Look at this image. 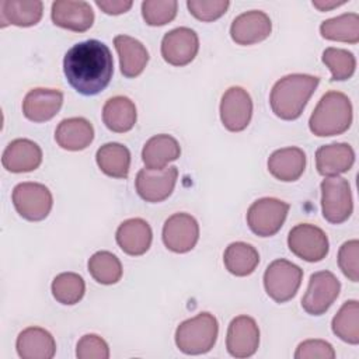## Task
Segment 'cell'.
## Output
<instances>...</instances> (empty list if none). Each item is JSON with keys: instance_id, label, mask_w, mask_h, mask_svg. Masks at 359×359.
<instances>
[{"instance_id": "4fadbf2b", "label": "cell", "mask_w": 359, "mask_h": 359, "mask_svg": "<svg viewBox=\"0 0 359 359\" xmlns=\"http://www.w3.org/2000/svg\"><path fill=\"white\" fill-rule=\"evenodd\" d=\"M199 50V39L194 29L180 27L168 31L161 41V56L172 66L191 63Z\"/></svg>"}, {"instance_id": "ac0fdd59", "label": "cell", "mask_w": 359, "mask_h": 359, "mask_svg": "<svg viewBox=\"0 0 359 359\" xmlns=\"http://www.w3.org/2000/svg\"><path fill=\"white\" fill-rule=\"evenodd\" d=\"M63 104V94L55 88H32L22 101V112L32 122H46L52 119Z\"/></svg>"}, {"instance_id": "277c9868", "label": "cell", "mask_w": 359, "mask_h": 359, "mask_svg": "<svg viewBox=\"0 0 359 359\" xmlns=\"http://www.w3.org/2000/svg\"><path fill=\"white\" fill-rule=\"evenodd\" d=\"M219 332V324L213 314L202 311L182 321L175 331V344L187 355H202L209 352Z\"/></svg>"}, {"instance_id": "30bf717a", "label": "cell", "mask_w": 359, "mask_h": 359, "mask_svg": "<svg viewBox=\"0 0 359 359\" xmlns=\"http://www.w3.org/2000/svg\"><path fill=\"white\" fill-rule=\"evenodd\" d=\"M341 283L330 271H318L310 276L307 290L302 299V307L311 316L324 314L335 302Z\"/></svg>"}, {"instance_id": "e575fe53", "label": "cell", "mask_w": 359, "mask_h": 359, "mask_svg": "<svg viewBox=\"0 0 359 359\" xmlns=\"http://www.w3.org/2000/svg\"><path fill=\"white\" fill-rule=\"evenodd\" d=\"M323 63L331 72L332 81H342L352 77L356 67V59L352 52L341 48H327L323 52Z\"/></svg>"}, {"instance_id": "7c38bea8", "label": "cell", "mask_w": 359, "mask_h": 359, "mask_svg": "<svg viewBox=\"0 0 359 359\" xmlns=\"http://www.w3.org/2000/svg\"><path fill=\"white\" fill-rule=\"evenodd\" d=\"M199 238V224L188 213H174L163 226V243L172 252L191 251Z\"/></svg>"}, {"instance_id": "d6a6232c", "label": "cell", "mask_w": 359, "mask_h": 359, "mask_svg": "<svg viewBox=\"0 0 359 359\" xmlns=\"http://www.w3.org/2000/svg\"><path fill=\"white\" fill-rule=\"evenodd\" d=\"M90 275L102 285H114L122 278V265L109 251H98L88 259Z\"/></svg>"}, {"instance_id": "60d3db41", "label": "cell", "mask_w": 359, "mask_h": 359, "mask_svg": "<svg viewBox=\"0 0 359 359\" xmlns=\"http://www.w3.org/2000/svg\"><path fill=\"white\" fill-rule=\"evenodd\" d=\"M95 4L105 14L118 15V14L126 13L132 7L133 1H130V0H97Z\"/></svg>"}, {"instance_id": "e0dca14e", "label": "cell", "mask_w": 359, "mask_h": 359, "mask_svg": "<svg viewBox=\"0 0 359 359\" xmlns=\"http://www.w3.org/2000/svg\"><path fill=\"white\" fill-rule=\"evenodd\" d=\"M50 17L55 25L74 32H84L94 22V11L87 1L57 0L52 3Z\"/></svg>"}, {"instance_id": "5bb4252c", "label": "cell", "mask_w": 359, "mask_h": 359, "mask_svg": "<svg viewBox=\"0 0 359 359\" xmlns=\"http://www.w3.org/2000/svg\"><path fill=\"white\" fill-rule=\"evenodd\" d=\"M252 116V101L243 87H230L220 101V119L230 132L244 130Z\"/></svg>"}, {"instance_id": "ab89813d", "label": "cell", "mask_w": 359, "mask_h": 359, "mask_svg": "<svg viewBox=\"0 0 359 359\" xmlns=\"http://www.w3.org/2000/svg\"><path fill=\"white\" fill-rule=\"evenodd\" d=\"M296 359H334L335 351L332 345L323 339H307L299 344L296 352Z\"/></svg>"}, {"instance_id": "6da1fadb", "label": "cell", "mask_w": 359, "mask_h": 359, "mask_svg": "<svg viewBox=\"0 0 359 359\" xmlns=\"http://www.w3.org/2000/svg\"><path fill=\"white\" fill-rule=\"evenodd\" d=\"M63 72L67 83L83 95L101 93L111 81L114 60L109 48L97 39L73 45L65 55Z\"/></svg>"}, {"instance_id": "4316f807", "label": "cell", "mask_w": 359, "mask_h": 359, "mask_svg": "<svg viewBox=\"0 0 359 359\" xmlns=\"http://www.w3.org/2000/svg\"><path fill=\"white\" fill-rule=\"evenodd\" d=\"M43 4L39 0H3L0 1V25L8 24L17 27H31L39 22L42 18Z\"/></svg>"}, {"instance_id": "83f0119b", "label": "cell", "mask_w": 359, "mask_h": 359, "mask_svg": "<svg viewBox=\"0 0 359 359\" xmlns=\"http://www.w3.org/2000/svg\"><path fill=\"white\" fill-rule=\"evenodd\" d=\"M136 107L133 101L125 95L109 98L102 108V121L105 126L116 133L130 130L136 123Z\"/></svg>"}, {"instance_id": "b9f144b4", "label": "cell", "mask_w": 359, "mask_h": 359, "mask_svg": "<svg viewBox=\"0 0 359 359\" xmlns=\"http://www.w3.org/2000/svg\"><path fill=\"white\" fill-rule=\"evenodd\" d=\"M346 1L345 0H341V1H335V0H314L313 1V6L316 8H318L320 11H328L331 8H335V7H339L342 4H345Z\"/></svg>"}, {"instance_id": "4dcf8cb0", "label": "cell", "mask_w": 359, "mask_h": 359, "mask_svg": "<svg viewBox=\"0 0 359 359\" xmlns=\"http://www.w3.org/2000/svg\"><path fill=\"white\" fill-rule=\"evenodd\" d=\"M321 36L330 41L358 43L359 42V15L346 13L334 18H328L320 25Z\"/></svg>"}, {"instance_id": "5b68a950", "label": "cell", "mask_w": 359, "mask_h": 359, "mask_svg": "<svg viewBox=\"0 0 359 359\" xmlns=\"http://www.w3.org/2000/svg\"><path fill=\"white\" fill-rule=\"evenodd\" d=\"M303 279V271L287 259L272 261L264 273V286L268 296L276 303L294 297Z\"/></svg>"}, {"instance_id": "f546056e", "label": "cell", "mask_w": 359, "mask_h": 359, "mask_svg": "<svg viewBox=\"0 0 359 359\" xmlns=\"http://www.w3.org/2000/svg\"><path fill=\"white\" fill-rule=\"evenodd\" d=\"M226 269L236 276H247L252 273L259 264V254L251 244L236 241L227 245L223 254Z\"/></svg>"}, {"instance_id": "d590c367", "label": "cell", "mask_w": 359, "mask_h": 359, "mask_svg": "<svg viewBox=\"0 0 359 359\" xmlns=\"http://www.w3.org/2000/svg\"><path fill=\"white\" fill-rule=\"evenodd\" d=\"M175 0H146L142 3V14L146 24L151 27L165 25L177 15Z\"/></svg>"}, {"instance_id": "52a82bcc", "label": "cell", "mask_w": 359, "mask_h": 359, "mask_svg": "<svg viewBox=\"0 0 359 359\" xmlns=\"http://www.w3.org/2000/svg\"><path fill=\"white\" fill-rule=\"evenodd\" d=\"M321 209L327 222L339 224L353 210L349 182L341 177H328L321 182Z\"/></svg>"}, {"instance_id": "9c48e42d", "label": "cell", "mask_w": 359, "mask_h": 359, "mask_svg": "<svg viewBox=\"0 0 359 359\" xmlns=\"http://www.w3.org/2000/svg\"><path fill=\"white\" fill-rule=\"evenodd\" d=\"M289 250L307 262H318L328 254V237L317 226L310 223L296 224L287 236Z\"/></svg>"}, {"instance_id": "7a4b0ae2", "label": "cell", "mask_w": 359, "mask_h": 359, "mask_svg": "<svg viewBox=\"0 0 359 359\" xmlns=\"http://www.w3.org/2000/svg\"><path fill=\"white\" fill-rule=\"evenodd\" d=\"M320 79L311 74H287L271 90L269 104L273 114L285 121L297 119L317 88Z\"/></svg>"}, {"instance_id": "1f68e13d", "label": "cell", "mask_w": 359, "mask_h": 359, "mask_svg": "<svg viewBox=\"0 0 359 359\" xmlns=\"http://www.w3.org/2000/svg\"><path fill=\"white\" fill-rule=\"evenodd\" d=\"M332 332L344 342L359 344V303L348 300L332 318Z\"/></svg>"}, {"instance_id": "2e32d148", "label": "cell", "mask_w": 359, "mask_h": 359, "mask_svg": "<svg viewBox=\"0 0 359 359\" xmlns=\"http://www.w3.org/2000/svg\"><path fill=\"white\" fill-rule=\"evenodd\" d=\"M271 18L259 10H251L237 15L230 27V36L238 45L258 43L269 36Z\"/></svg>"}, {"instance_id": "f1b7e54d", "label": "cell", "mask_w": 359, "mask_h": 359, "mask_svg": "<svg viewBox=\"0 0 359 359\" xmlns=\"http://www.w3.org/2000/svg\"><path fill=\"white\" fill-rule=\"evenodd\" d=\"M95 160L104 174L112 178H126L130 167V151L121 143H105L97 150Z\"/></svg>"}, {"instance_id": "d6986e66", "label": "cell", "mask_w": 359, "mask_h": 359, "mask_svg": "<svg viewBox=\"0 0 359 359\" xmlns=\"http://www.w3.org/2000/svg\"><path fill=\"white\" fill-rule=\"evenodd\" d=\"M42 163L41 147L29 139H15L7 144L1 156V164L11 172H29Z\"/></svg>"}, {"instance_id": "8fae6325", "label": "cell", "mask_w": 359, "mask_h": 359, "mask_svg": "<svg viewBox=\"0 0 359 359\" xmlns=\"http://www.w3.org/2000/svg\"><path fill=\"white\" fill-rule=\"evenodd\" d=\"M178 177L177 167H165L163 170H147L142 168L135 180L136 191L139 196L151 203L167 199L175 187Z\"/></svg>"}, {"instance_id": "484cf974", "label": "cell", "mask_w": 359, "mask_h": 359, "mask_svg": "<svg viewBox=\"0 0 359 359\" xmlns=\"http://www.w3.org/2000/svg\"><path fill=\"white\" fill-rule=\"evenodd\" d=\"M181 147L170 135H156L150 137L142 150V160L147 170H163L170 161L180 157Z\"/></svg>"}, {"instance_id": "cb8c5ba5", "label": "cell", "mask_w": 359, "mask_h": 359, "mask_svg": "<svg viewBox=\"0 0 359 359\" xmlns=\"http://www.w3.org/2000/svg\"><path fill=\"white\" fill-rule=\"evenodd\" d=\"M306 168V154L299 147L275 150L268 158L269 172L280 181L292 182L300 178Z\"/></svg>"}, {"instance_id": "44dd1931", "label": "cell", "mask_w": 359, "mask_h": 359, "mask_svg": "<svg viewBox=\"0 0 359 359\" xmlns=\"http://www.w3.org/2000/svg\"><path fill=\"white\" fill-rule=\"evenodd\" d=\"M15 348L22 359H50L55 356L56 342L49 331L41 327H28L18 334Z\"/></svg>"}, {"instance_id": "3957f363", "label": "cell", "mask_w": 359, "mask_h": 359, "mask_svg": "<svg viewBox=\"0 0 359 359\" xmlns=\"http://www.w3.org/2000/svg\"><path fill=\"white\" fill-rule=\"evenodd\" d=\"M352 123L351 100L339 91H328L318 101L310 119V130L320 137L346 132Z\"/></svg>"}, {"instance_id": "f35d334b", "label": "cell", "mask_w": 359, "mask_h": 359, "mask_svg": "<svg viewBox=\"0 0 359 359\" xmlns=\"http://www.w3.org/2000/svg\"><path fill=\"white\" fill-rule=\"evenodd\" d=\"M76 356L79 359H108V344L95 334L83 335L77 342Z\"/></svg>"}, {"instance_id": "603a6c76", "label": "cell", "mask_w": 359, "mask_h": 359, "mask_svg": "<svg viewBox=\"0 0 359 359\" xmlns=\"http://www.w3.org/2000/svg\"><path fill=\"white\" fill-rule=\"evenodd\" d=\"M114 45L119 56L122 74L129 79L137 77L149 62V52L144 45L129 35L115 36Z\"/></svg>"}, {"instance_id": "ba28073f", "label": "cell", "mask_w": 359, "mask_h": 359, "mask_svg": "<svg viewBox=\"0 0 359 359\" xmlns=\"http://www.w3.org/2000/svg\"><path fill=\"white\" fill-rule=\"evenodd\" d=\"M289 212V203L278 198H261L247 212V223L251 231L259 237L276 234Z\"/></svg>"}, {"instance_id": "9a60e30c", "label": "cell", "mask_w": 359, "mask_h": 359, "mask_svg": "<svg viewBox=\"0 0 359 359\" xmlns=\"http://www.w3.org/2000/svg\"><path fill=\"white\" fill-rule=\"evenodd\" d=\"M259 345V328L252 317L238 316L227 328L226 348L234 358L252 356Z\"/></svg>"}, {"instance_id": "8d00e7d4", "label": "cell", "mask_w": 359, "mask_h": 359, "mask_svg": "<svg viewBox=\"0 0 359 359\" xmlns=\"http://www.w3.org/2000/svg\"><path fill=\"white\" fill-rule=\"evenodd\" d=\"M230 3L227 0H188L187 7L189 13L201 21H213L220 18Z\"/></svg>"}, {"instance_id": "74e56055", "label": "cell", "mask_w": 359, "mask_h": 359, "mask_svg": "<svg viewBox=\"0 0 359 359\" xmlns=\"http://www.w3.org/2000/svg\"><path fill=\"white\" fill-rule=\"evenodd\" d=\"M358 258H359V241L358 240L345 241L339 247L338 265H339L341 271L344 272V275L352 282L359 280Z\"/></svg>"}, {"instance_id": "7402d4cb", "label": "cell", "mask_w": 359, "mask_h": 359, "mask_svg": "<svg viewBox=\"0 0 359 359\" xmlns=\"http://www.w3.org/2000/svg\"><path fill=\"white\" fill-rule=\"evenodd\" d=\"M151 238V227L140 217L122 222L116 230V243L128 255L144 254L150 248Z\"/></svg>"}, {"instance_id": "d4e9b609", "label": "cell", "mask_w": 359, "mask_h": 359, "mask_svg": "<svg viewBox=\"0 0 359 359\" xmlns=\"http://www.w3.org/2000/svg\"><path fill=\"white\" fill-rule=\"evenodd\" d=\"M94 139V128L86 118L63 119L55 132L56 143L70 151H79L90 146Z\"/></svg>"}, {"instance_id": "8992f818", "label": "cell", "mask_w": 359, "mask_h": 359, "mask_svg": "<svg viewBox=\"0 0 359 359\" xmlns=\"http://www.w3.org/2000/svg\"><path fill=\"white\" fill-rule=\"evenodd\" d=\"M11 198L18 215L29 222L43 220L53 205L50 191L39 182H21L15 185Z\"/></svg>"}, {"instance_id": "ffe728a7", "label": "cell", "mask_w": 359, "mask_h": 359, "mask_svg": "<svg viewBox=\"0 0 359 359\" xmlns=\"http://www.w3.org/2000/svg\"><path fill=\"white\" fill-rule=\"evenodd\" d=\"M353 161L355 151L348 143L324 144L316 151V167L324 177H338L349 171Z\"/></svg>"}, {"instance_id": "836d02e7", "label": "cell", "mask_w": 359, "mask_h": 359, "mask_svg": "<svg viewBox=\"0 0 359 359\" xmlns=\"http://www.w3.org/2000/svg\"><path fill=\"white\" fill-rule=\"evenodd\" d=\"M86 292V283L79 273L63 272L52 282V294L62 304L79 303Z\"/></svg>"}]
</instances>
